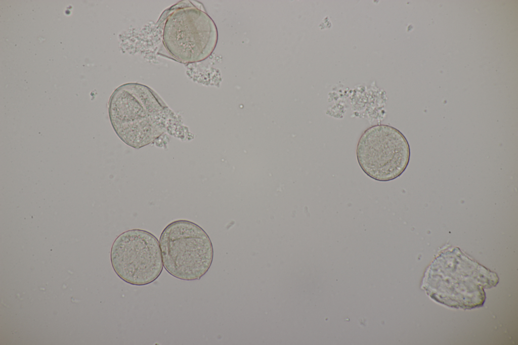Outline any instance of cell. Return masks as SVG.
I'll use <instances>...</instances> for the list:
<instances>
[{
	"instance_id": "cell-2",
	"label": "cell",
	"mask_w": 518,
	"mask_h": 345,
	"mask_svg": "<svg viewBox=\"0 0 518 345\" xmlns=\"http://www.w3.org/2000/svg\"><path fill=\"white\" fill-rule=\"evenodd\" d=\"M498 283L496 273L454 247L442 252L431 263L421 286L438 303L465 309L482 306L486 297L483 288Z\"/></svg>"
},
{
	"instance_id": "cell-3",
	"label": "cell",
	"mask_w": 518,
	"mask_h": 345,
	"mask_svg": "<svg viewBox=\"0 0 518 345\" xmlns=\"http://www.w3.org/2000/svg\"><path fill=\"white\" fill-rule=\"evenodd\" d=\"M162 16L163 55L185 64L201 62L212 53L218 29L200 3L182 1Z\"/></svg>"
},
{
	"instance_id": "cell-4",
	"label": "cell",
	"mask_w": 518,
	"mask_h": 345,
	"mask_svg": "<svg viewBox=\"0 0 518 345\" xmlns=\"http://www.w3.org/2000/svg\"><path fill=\"white\" fill-rule=\"evenodd\" d=\"M163 265L178 279H200L212 264L213 250L205 231L194 222L179 220L163 229L159 238Z\"/></svg>"
},
{
	"instance_id": "cell-5",
	"label": "cell",
	"mask_w": 518,
	"mask_h": 345,
	"mask_svg": "<svg viewBox=\"0 0 518 345\" xmlns=\"http://www.w3.org/2000/svg\"><path fill=\"white\" fill-rule=\"evenodd\" d=\"M356 155L362 170L371 178L386 182L400 176L407 168L410 149L396 128L376 124L367 128L358 141Z\"/></svg>"
},
{
	"instance_id": "cell-1",
	"label": "cell",
	"mask_w": 518,
	"mask_h": 345,
	"mask_svg": "<svg viewBox=\"0 0 518 345\" xmlns=\"http://www.w3.org/2000/svg\"><path fill=\"white\" fill-rule=\"evenodd\" d=\"M109 116L118 137L126 144L139 149L158 141L167 133L182 141L193 134L152 89L131 82L118 87L109 102Z\"/></svg>"
},
{
	"instance_id": "cell-6",
	"label": "cell",
	"mask_w": 518,
	"mask_h": 345,
	"mask_svg": "<svg viewBox=\"0 0 518 345\" xmlns=\"http://www.w3.org/2000/svg\"><path fill=\"white\" fill-rule=\"evenodd\" d=\"M111 262L117 276L133 285L149 284L163 267L158 239L151 233L134 229L120 234L111 249Z\"/></svg>"
}]
</instances>
